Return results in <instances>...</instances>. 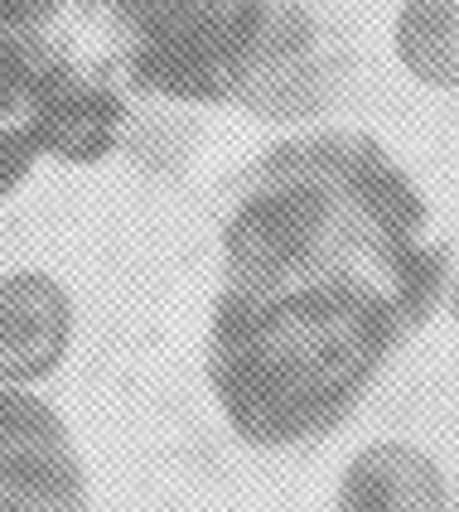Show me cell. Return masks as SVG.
<instances>
[{
	"label": "cell",
	"mask_w": 459,
	"mask_h": 512,
	"mask_svg": "<svg viewBox=\"0 0 459 512\" xmlns=\"http://www.w3.org/2000/svg\"><path fill=\"white\" fill-rule=\"evenodd\" d=\"M455 252L416 174L368 131H295L232 174L203 377L261 455L344 430L450 300Z\"/></svg>",
	"instance_id": "obj_1"
},
{
	"label": "cell",
	"mask_w": 459,
	"mask_h": 512,
	"mask_svg": "<svg viewBox=\"0 0 459 512\" xmlns=\"http://www.w3.org/2000/svg\"><path fill=\"white\" fill-rule=\"evenodd\" d=\"M131 92L305 126L344 92L348 54L305 0H102Z\"/></svg>",
	"instance_id": "obj_2"
},
{
	"label": "cell",
	"mask_w": 459,
	"mask_h": 512,
	"mask_svg": "<svg viewBox=\"0 0 459 512\" xmlns=\"http://www.w3.org/2000/svg\"><path fill=\"white\" fill-rule=\"evenodd\" d=\"M131 126L116 78L87 68L54 29L0 20V203L44 160L97 165Z\"/></svg>",
	"instance_id": "obj_3"
},
{
	"label": "cell",
	"mask_w": 459,
	"mask_h": 512,
	"mask_svg": "<svg viewBox=\"0 0 459 512\" xmlns=\"http://www.w3.org/2000/svg\"><path fill=\"white\" fill-rule=\"evenodd\" d=\"M0 512H87V469L54 406L0 387Z\"/></svg>",
	"instance_id": "obj_4"
},
{
	"label": "cell",
	"mask_w": 459,
	"mask_h": 512,
	"mask_svg": "<svg viewBox=\"0 0 459 512\" xmlns=\"http://www.w3.org/2000/svg\"><path fill=\"white\" fill-rule=\"evenodd\" d=\"M73 295L68 285L20 266L0 276V387H34L54 377L73 348Z\"/></svg>",
	"instance_id": "obj_5"
},
{
	"label": "cell",
	"mask_w": 459,
	"mask_h": 512,
	"mask_svg": "<svg viewBox=\"0 0 459 512\" xmlns=\"http://www.w3.org/2000/svg\"><path fill=\"white\" fill-rule=\"evenodd\" d=\"M450 474L416 440H368L334 484V512H450Z\"/></svg>",
	"instance_id": "obj_6"
},
{
	"label": "cell",
	"mask_w": 459,
	"mask_h": 512,
	"mask_svg": "<svg viewBox=\"0 0 459 512\" xmlns=\"http://www.w3.org/2000/svg\"><path fill=\"white\" fill-rule=\"evenodd\" d=\"M392 54L411 83L459 92V0H402L392 15Z\"/></svg>",
	"instance_id": "obj_7"
},
{
	"label": "cell",
	"mask_w": 459,
	"mask_h": 512,
	"mask_svg": "<svg viewBox=\"0 0 459 512\" xmlns=\"http://www.w3.org/2000/svg\"><path fill=\"white\" fill-rule=\"evenodd\" d=\"M445 305H450V314L459 319V266H455V281H450V300H445Z\"/></svg>",
	"instance_id": "obj_8"
},
{
	"label": "cell",
	"mask_w": 459,
	"mask_h": 512,
	"mask_svg": "<svg viewBox=\"0 0 459 512\" xmlns=\"http://www.w3.org/2000/svg\"><path fill=\"white\" fill-rule=\"evenodd\" d=\"M450 484H455V493H450V512H459V474L450 479Z\"/></svg>",
	"instance_id": "obj_9"
}]
</instances>
